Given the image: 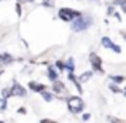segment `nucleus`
Listing matches in <instances>:
<instances>
[{"label":"nucleus","mask_w":126,"mask_h":123,"mask_svg":"<svg viewBox=\"0 0 126 123\" xmlns=\"http://www.w3.org/2000/svg\"><path fill=\"white\" fill-rule=\"evenodd\" d=\"M91 24H93V18H91V16L81 15V16H78L77 19L72 21V31H74V32H83Z\"/></svg>","instance_id":"nucleus-1"},{"label":"nucleus","mask_w":126,"mask_h":123,"mask_svg":"<svg viewBox=\"0 0 126 123\" xmlns=\"http://www.w3.org/2000/svg\"><path fill=\"white\" fill-rule=\"evenodd\" d=\"M91 77H93V72L89 70V72H85V74L81 75V77L78 78V80H80V82H86V80H89V78H91Z\"/></svg>","instance_id":"nucleus-15"},{"label":"nucleus","mask_w":126,"mask_h":123,"mask_svg":"<svg viewBox=\"0 0 126 123\" xmlns=\"http://www.w3.org/2000/svg\"><path fill=\"white\" fill-rule=\"evenodd\" d=\"M107 13H109V15H115V8H113V6H109Z\"/></svg>","instance_id":"nucleus-20"},{"label":"nucleus","mask_w":126,"mask_h":123,"mask_svg":"<svg viewBox=\"0 0 126 123\" xmlns=\"http://www.w3.org/2000/svg\"><path fill=\"white\" fill-rule=\"evenodd\" d=\"M26 94H27V91H26L24 86L19 85L18 82H13L11 88H10V96H21V98H24Z\"/></svg>","instance_id":"nucleus-5"},{"label":"nucleus","mask_w":126,"mask_h":123,"mask_svg":"<svg viewBox=\"0 0 126 123\" xmlns=\"http://www.w3.org/2000/svg\"><path fill=\"white\" fill-rule=\"evenodd\" d=\"M18 2H21V3H31V2H34V0H18Z\"/></svg>","instance_id":"nucleus-23"},{"label":"nucleus","mask_w":126,"mask_h":123,"mask_svg":"<svg viewBox=\"0 0 126 123\" xmlns=\"http://www.w3.org/2000/svg\"><path fill=\"white\" fill-rule=\"evenodd\" d=\"M56 67H58L59 72H64L65 70V62L64 61H56Z\"/></svg>","instance_id":"nucleus-16"},{"label":"nucleus","mask_w":126,"mask_h":123,"mask_svg":"<svg viewBox=\"0 0 126 123\" xmlns=\"http://www.w3.org/2000/svg\"><path fill=\"white\" fill-rule=\"evenodd\" d=\"M29 88H31V91H35V93H43L46 89V85H43V83H37V82H29Z\"/></svg>","instance_id":"nucleus-7"},{"label":"nucleus","mask_w":126,"mask_h":123,"mask_svg":"<svg viewBox=\"0 0 126 123\" xmlns=\"http://www.w3.org/2000/svg\"><path fill=\"white\" fill-rule=\"evenodd\" d=\"M0 59H2V64H3V66L15 62V58H13L11 54H8V53H2V54H0Z\"/></svg>","instance_id":"nucleus-10"},{"label":"nucleus","mask_w":126,"mask_h":123,"mask_svg":"<svg viewBox=\"0 0 126 123\" xmlns=\"http://www.w3.org/2000/svg\"><path fill=\"white\" fill-rule=\"evenodd\" d=\"M110 80H112V82H115V83H121V82H125L126 78H125V77H121V75H110Z\"/></svg>","instance_id":"nucleus-14"},{"label":"nucleus","mask_w":126,"mask_h":123,"mask_svg":"<svg viewBox=\"0 0 126 123\" xmlns=\"http://www.w3.org/2000/svg\"><path fill=\"white\" fill-rule=\"evenodd\" d=\"M16 15H18V16H21V15H22V6H21V2L16 3Z\"/></svg>","instance_id":"nucleus-18"},{"label":"nucleus","mask_w":126,"mask_h":123,"mask_svg":"<svg viewBox=\"0 0 126 123\" xmlns=\"http://www.w3.org/2000/svg\"><path fill=\"white\" fill-rule=\"evenodd\" d=\"M53 93H54V91H53ZM53 93H49V91H46V89H45V91L42 93V98L45 99L46 102H51L53 99H54V94H53Z\"/></svg>","instance_id":"nucleus-11"},{"label":"nucleus","mask_w":126,"mask_h":123,"mask_svg":"<svg viewBox=\"0 0 126 123\" xmlns=\"http://www.w3.org/2000/svg\"><path fill=\"white\" fill-rule=\"evenodd\" d=\"M18 114H21V115L27 114V109H26V107H19V109H18Z\"/></svg>","instance_id":"nucleus-19"},{"label":"nucleus","mask_w":126,"mask_h":123,"mask_svg":"<svg viewBox=\"0 0 126 123\" xmlns=\"http://www.w3.org/2000/svg\"><path fill=\"white\" fill-rule=\"evenodd\" d=\"M101 45L104 46V48H107V50H112V51H115V53H121V48L117 45V43L112 42L110 37H102V38H101Z\"/></svg>","instance_id":"nucleus-6"},{"label":"nucleus","mask_w":126,"mask_h":123,"mask_svg":"<svg viewBox=\"0 0 126 123\" xmlns=\"http://www.w3.org/2000/svg\"><path fill=\"white\" fill-rule=\"evenodd\" d=\"M109 89H110L112 93H121V89L118 88L117 85H115V82H113V83H110V85H109Z\"/></svg>","instance_id":"nucleus-17"},{"label":"nucleus","mask_w":126,"mask_h":123,"mask_svg":"<svg viewBox=\"0 0 126 123\" xmlns=\"http://www.w3.org/2000/svg\"><path fill=\"white\" fill-rule=\"evenodd\" d=\"M74 59L72 58H69L67 59V62H65V70H69V72H74Z\"/></svg>","instance_id":"nucleus-13"},{"label":"nucleus","mask_w":126,"mask_h":123,"mask_svg":"<svg viewBox=\"0 0 126 123\" xmlns=\"http://www.w3.org/2000/svg\"><path fill=\"white\" fill-rule=\"evenodd\" d=\"M89 118H91V115H89V114H83V120H89Z\"/></svg>","instance_id":"nucleus-21"},{"label":"nucleus","mask_w":126,"mask_h":123,"mask_svg":"<svg viewBox=\"0 0 126 123\" xmlns=\"http://www.w3.org/2000/svg\"><path fill=\"white\" fill-rule=\"evenodd\" d=\"M121 35H123V38L126 40V34H125V32H121Z\"/></svg>","instance_id":"nucleus-24"},{"label":"nucleus","mask_w":126,"mask_h":123,"mask_svg":"<svg viewBox=\"0 0 126 123\" xmlns=\"http://www.w3.org/2000/svg\"><path fill=\"white\" fill-rule=\"evenodd\" d=\"M89 62H91L93 69H94L96 72H99V74H104V67H102V61L101 58H99L96 53H91L89 54Z\"/></svg>","instance_id":"nucleus-4"},{"label":"nucleus","mask_w":126,"mask_h":123,"mask_svg":"<svg viewBox=\"0 0 126 123\" xmlns=\"http://www.w3.org/2000/svg\"><path fill=\"white\" fill-rule=\"evenodd\" d=\"M51 91H54V93H65V85H64L62 82L56 80V82H53Z\"/></svg>","instance_id":"nucleus-8"},{"label":"nucleus","mask_w":126,"mask_h":123,"mask_svg":"<svg viewBox=\"0 0 126 123\" xmlns=\"http://www.w3.org/2000/svg\"><path fill=\"white\" fill-rule=\"evenodd\" d=\"M113 6H121L123 13H126V0H113Z\"/></svg>","instance_id":"nucleus-12"},{"label":"nucleus","mask_w":126,"mask_h":123,"mask_svg":"<svg viewBox=\"0 0 126 123\" xmlns=\"http://www.w3.org/2000/svg\"><path fill=\"white\" fill-rule=\"evenodd\" d=\"M46 77H48L51 82H56L58 77H59V74H58V70H56L53 66H48V74H46Z\"/></svg>","instance_id":"nucleus-9"},{"label":"nucleus","mask_w":126,"mask_h":123,"mask_svg":"<svg viewBox=\"0 0 126 123\" xmlns=\"http://www.w3.org/2000/svg\"><path fill=\"white\" fill-rule=\"evenodd\" d=\"M109 120H110V122H120V118H115V117H109Z\"/></svg>","instance_id":"nucleus-22"},{"label":"nucleus","mask_w":126,"mask_h":123,"mask_svg":"<svg viewBox=\"0 0 126 123\" xmlns=\"http://www.w3.org/2000/svg\"><path fill=\"white\" fill-rule=\"evenodd\" d=\"M58 16L64 22H72L74 19H77L78 16H81V13L77 11V10H72V8H61L59 13H58Z\"/></svg>","instance_id":"nucleus-3"},{"label":"nucleus","mask_w":126,"mask_h":123,"mask_svg":"<svg viewBox=\"0 0 126 123\" xmlns=\"http://www.w3.org/2000/svg\"><path fill=\"white\" fill-rule=\"evenodd\" d=\"M125 98H126V88H125Z\"/></svg>","instance_id":"nucleus-25"},{"label":"nucleus","mask_w":126,"mask_h":123,"mask_svg":"<svg viewBox=\"0 0 126 123\" xmlns=\"http://www.w3.org/2000/svg\"><path fill=\"white\" fill-rule=\"evenodd\" d=\"M67 107L69 112H72V114H80L85 109V102L80 96H70V98H67Z\"/></svg>","instance_id":"nucleus-2"}]
</instances>
